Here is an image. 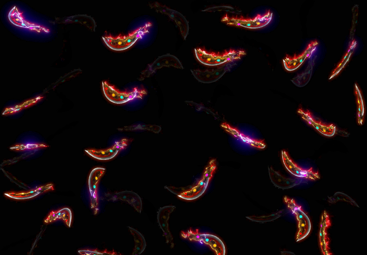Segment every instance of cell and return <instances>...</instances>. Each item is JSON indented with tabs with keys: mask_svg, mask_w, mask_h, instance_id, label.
I'll use <instances>...</instances> for the list:
<instances>
[{
	"mask_svg": "<svg viewBox=\"0 0 367 255\" xmlns=\"http://www.w3.org/2000/svg\"><path fill=\"white\" fill-rule=\"evenodd\" d=\"M102 88L106 98L117 104H124L137 98L142 99L144 95L147 94L145 90H139L138 88H135L131 92H120L106 81L102 82Z\"/></svg>",
	"mask_w": 367,
	"mask_h": 255,
	"instance_id": "obj_4",
	"label": "cell"
},
{
	"mask_svg": "<svg viewBox=\"0 0 367 255\" xmlns=\"http://www.w3.org/2000/svg\"><path fill=\"white\" fill-rule=\"evenodd\" d=\"M52 188V185H47L45 186H42L40 187H39L37 188L35 190L31 191L28 192H20V193H5V195L7 196L14 198V199H26V198H29L32 197H34L38 194L43 192V191H46L48 190H49L50 189Z\"/></svg>",
	"mask_w": 367,
	"mask_h": 255,
	"instance_id": "obj_22",
	"label": "cell"
},
{
	"mask_svg": "<svg viewBox=\"0 0 367 255\" xmlns=\"http://www.w3.org/2000/svg\"><path fill=\"white\" fill-rule=\"evenodd\" d=\"M268 170L271 182L275 186L279 188L289 189L300 183L296 179L284 177L279 173L275 171L272 167H269Z\"/></svg>",
	"mask_w": 367,
	"mask_h": 255,
	"instance_id": "obj_17",
	"label": "cell"
},
{
	"mask_svg": "<svg viewBox=\"0 0 367 255\" xmlns=\"http://www.w3.org/2000/svg\"><path fill=\"white\" fill-rule=\"evenodd\" d=\"M284 201L287 206L296 215L298 221L299 231L297 235V241H300L305 238L309 233L311 229V223L308 216L302 209L301 206L297 205L293 199L287 196L284 197Z\"/></svg>",
	"mask_w": 367,
	"mask_h": 255,
	"instance_id": "obj_6",
	"label": "cell"
},
{
	"mask_svg": "<svg viewBox=\"0 0 367 255\" xmlns=\"http://www.w3.org/2000/svg\"><path fill=\"white\" fill-rule=\"evenodd\" d=\"M127 139H123L116 142L112 147L105 150L85 149V151L92 157L102 160L113 158L122 149L127 145Z\"/></svg>",
	"mask_w": 367,
	"mask_h": 255,
	"instance_id": "obj_9",
	"label": "cell"
},
{
	"mask_svg": "<svg viewBox=\"0 0 367 255\" xmlns=\"http://www.w3.org/2000/svg\"><path fill=\"white\" fill-rule=\"evenodd\" d=\"M105 171L102 167L94 168L90 172L88 179V186L91 196V207L96 209L98 205L97 190L98 183Z\"/></svg>",
	"mask_w": 367,
	"mask_h": 255,
	"instance_id": "obj_13",
	"label": "cell"
},
{
	"mask_svg": "<svg viewBox=\"0 0 367 255\" xmlns=\"http://www.w3.org/2000/svg\"><path fill=\"white\" fill-rule=\"evenodd\" d=\"M221 126L224 128L226 131L231 133L235 137L240 138L243 141L249 143L253 146L259 148H263L265 147V144L263 142V140H257L252 139L243 133H240L237 129L231 127L225 123H222L221 125Z\"/></svg>",
	"mask_w": 367,
	"mask_h": 255,
	"instance_id": "obj_19",
	"label": "cell"
},
{
	"mask_svg": "<svg viewBox=\"0 0 367 255\" xmlns=\"http://www.w3.org/2000/svg\"><path fill=\"white\" fill-rule=\"evenodd\" d=\"M151 26L152 23L148 22L143 27L138 28L129 33L128 35L123 36L119 35L116 37L110 35L103 36L102 38L110 48L116 51L124 50L130 47L138 39L148 32V29Z\"/></svg>",
	"mask_w": 367,
	"mask_h": 255,
	"instance_id": "obj_2",
	"label": "cell"
},
{
	"mask_svg": "<svg viewBox=\"0 0 367 255\" xmlns=\"http://www.w3.org/2000/svg\"><path fill=\"white\" fill-rule=\"evenodd\" d=\"M174 206H167L160 209L158 212V222L159 225L163 230L164 236L166 238V242L171 245V248L174 247L173 237L169 231L168 221L170 214L175 209Z\"/></svg>",
	"mask_w": 367,
	"mask_h": 255,
	"instance_id": "obj_12",
	"label": "cell"
},
{
	"mask_svg": "<svg viewBox=\"0 0 367 255\" xmlns=\"http://www.w3.org/2000/svg\"><path fill=\"white\" fill-rule=\"evenodd\" d=\"M202 242L207 245L216 255H225V249L223 242L216 236L209 234H202Z\"/></svg>",
	"mask_w": 367,
	"mask_h": 255,
	"instance_id": "obj_18",
	"label": "cell"
},
{
	"mask_svg": "<svg viewBox=\"0 0 367 255\" xmlns=\"http://www.w3.org/2000/svg\"><path fill=\"white\" fill-rule=\"evenodd\" d=\"M194 52L197 60L202 64L210 66L223 65L224 64L237 60L246 54L243 50H233L230 49L223 53L208 52L201 48H195Z\"/></svg>",
	"mask_w": 367,
	"mask_h": 255,
	"instance_id": "obj_1",
	"label": "cell"
},
{
	"mask_svg": "<svg viewBox=\"0 0 367 255\" xmlns=\"http://www.w3.org/2000/svg\"><path fill=\"white\" fill-rule=\"evenodd\" d=\"M22 12H20L16 7L14 6L9 11L8 14V18L10 21L13 24L21 27L28 28L29 29H35L36 25L29 23L24 20L22 16Z\"/></svg>",
	"mask_w": 367,
	"mask_h": 255,
	"instance_id": "obj_21",
	"label": "cell"
},
{
	"mask_svg": "<svg viewBox=\"0 0 367 255\" xmlns=\"http://www.w3.org/2000/svg\"><path fill=\"white\" fill-rule=\"evenodd\" d=\"M273 13L268 10L264 15L257 14L253 18H244L242 16L229 17L227 14L221 18V21L227 25L243 27L246 28H259L267 25L272 18Z\"/></svg>",
	"mask_w": 367,
	"mask_h": 255,
	"instance_id": "obj_3",
	"label": "cell"
},
{
	"mask_svg": "<svg viewBox=\"0 0 367 255\" xmlns=\"http://www.w3.org/2000/svg\"><path fill=\"white\" fill-rule=\"evenodd\" d=\"M282 158L285 166L292 174L297 177L309 178L312 180L320 178L318 172H313L312 168L308 170H304L299 167L296 164L293 163L287 153L283 150L282 151Z\"/></svg>",
	"mask_w": 367,
	"mask_h": 255,
	"instance_id": "obj_10",
	"label": "cell"
},
{
	"mask_svg": "<svg viewBox=\"0 0 367 255\" xmlns=\"http://www.w3.org/2000/svg\"><path fill=\"white\" fill-rule=\"evenodd\" d=\"M82 255H121L119 253H116L114 251H108L105 250L103 251H98L97 250H86L80 251L79 252Z\"/></svg>",
	"mask_w": 367,
	"mask_h": 255,
	"instance_id": "obj_25",
	"label": "cell"
},
{
	"mask_svg": "<svg viewBox=\"0 0 367 255\" xmlns=\"http://www.w3.org/2000/svg\"><path fill=\"white\" fill-rule=\"evenodd\" d=\"M181 236L184 238L187 239L190 241L202 242V234H200L198 232V229H196L195 232L192 231L191 229L188 230L187 232L182 231L181 232Z\"/></svg>",
	"mask_w": 367,
	"mask_h": 255,
	"instance_id": "obj_24",
	"label": "cell"
},
{
	"mask_svg": "<svg viewBox=\"0 0 367 255\" xmlns=\"http://www.w3.org/2000/svg\"><path fill=\"white\" fill-rule=\"evenodd\" d=\"M149 5L151 8L168 15L169 17L174 20L179 27L184 38H186L188 31V22L182 14L157 2L149 4Z\"/></svg>",
	"mask_w": 367,
	"mask_h": 255,
	"instance_id": "obj_8",
	"label": "cell"
},
{
	"mask_svg": "<svg viewBox=\"0 0 367 255\" xmlns=\"http://www.w3.org/2000/svg\"><path fill=\"white\" fill-rule=\"evenodd\" d=\"M215 167L214 160H211L209 165L205 168L202 179L198 184L189 190L180 193L178 196L183 199L191 200L201 196L205 191Z\"/></svg>",
	"mask_w": 367,
	"mask_h": 255,
	"instance_id": "obj_5",
	"label": "cell"
},
{
	"mask_svg": "<svg viewBox=\"0 0 367 255\" xmlns=\"http://www.w3.org/2000/svg\"><path fill=\"white\" fill-rule=\"evenodd\" d=\"M331 225L329 216L326 211H324L321 222L320 230L319 232V242L321 249L324 255H332L329 251V239L327 236L326 229Z\"/></svg>",
	"mask_w": 367,
	"mask_h": 255,
	"instance_id": "obj_16",
	"label": "cell"
},
{
	"mask_svg": "<svg viewBox=\"0 0 367 255\" xmlns=\"http://www.w3.org/2000/svg\"><path fill=\"white\" fill-rule=\"evenodd\" d=\"M227 69L224 67H218L216 69H206L204 71L199 69L191 70L193 76L198 81L204 83H210L216 81L226 72Z\"/></svg>",
	"mask_w": 367,
	"mask_h": 255,
	"instance_id": "obj_11",
	"label": "cell"
},
{
	"mask_svg": "<svg viewBox=\"0 0 367 255\" xmlns=\"http://www.w3.org/2000/svg\"><path fill=\"white\" fill-rule=\"evenodd\" d=\"M164 66H173L177 68L183 69V65L180 60L175 56L166 54L159 57L152 64H149L146 69L142 72L139 80H143L150 77L156 71Z\"/></svg>",
	"mask_w": 367,
	"mask_h": 255,
	"instance_id": "obj_7",
	"label": "cell"
},
{
	"mask_svg": "<svg viewBox=\"0 0 367 255\" xmlns=\"http://www.w3.org/2000/svg\"><path fill=\"white\" fill-rule=\"evenodd\" d=\"M115 198L127 202L138 212H141L142 200L140 196L136 193L129 191H123L116 194Z\"/></svg>",
	"mask_w": 367,
	"mask_h": 255,
	"instance_id": "obj_20",
	"label": "cell"
},
{
	"mask_svg": "<svg viewBox=\"0 0 367 255\" xmlns=\"http://www.w3.org/2000/svg\"><path fill=\"white\" fill-rule=\"evenodd\" d=\"M129 229L134 237L135 242V247L131 255H140L146 246L145 240L143 236L136 230L131 227H129Z\"/></svg>",
	"mask_w": 367,
	"mask_h": 255,
	"instance_id": "obj_23",
	"label": "cell"
},
{
	"mask_svg": "<svg viewBox=\"0 0 367 255\" xmlns=\"http://www.w3.org/2000/svg\"><path fill=\"white\" fill-rule=\"evenodd\" d=\"M298 113L302 115V117L304 120L314 127L321 133L328 136H333L335 134L336 127L333 125H326L322 124L321 122L313 119L309 112H304L301 109H300L298 110Z\"/></svg>",
	"mask_w": 367,
	"mask_h": 255,
	"instance_id": "obj_15",
	"label": "cell"
},
{
	"mask_svg": "<svg viewBox=\"0 0 367 255\" xmlns=\"http://www.w3.org/2000/svg\"><path fill=\"white\" fill-rule=\"evenodd\" d=\"M317 44L316 41L312 42L304 52L298 56L290 57L287 56L283 60L285 69L288 71H293L297 69L307 58L310 57L315 49V46Z\"/></svg>",
	"mask_w": 367,
	"mask_h": 255,
	"instance_id": "obj_14",
	"label": "cell"
}]
</instances>
